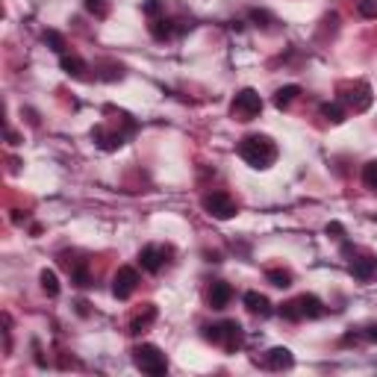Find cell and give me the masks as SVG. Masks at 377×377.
Masks as SVG:
<instances>
[{
    "label": "cell",
    "mask_w": 377,
    "mask_h": 377,
    "mask_svg": "<svg viewBox=\"0 0 377 377\" xmlns=\"http://www.w3.org/2000/svg\"><path fill=\"white\" fill-rule=\"evenodd\" d=\"M242 304H245V310L250 312V316H259V319H268L271 312H274L271 300H268L266 295H259V292H245Z\"/></svg>",
    "instance_id": "obj_15"
},
{
    "label": "cell",
    "mask_w": 377,
    "mask_h": 377,
    "mask_svg": "<svg viewBox=\"0 0 377 377\" xmlns=\"http://www.w3.org/2000/svg\"><path fill=\"white\" fill-rule=\"evenodd\" d=\"M39 283H42V292H45L47 298H56V295H59V278H56V271L45 268V271L39 274Z\"/></svg>",
    "instance_id": "obj_22"
},
{
    "label": "cell",
    "mask_w": 377,
    "mask_h": 377,
    "mask_svg": "<svg viewBox=\"0 0 377 377\" xmlns=\"http://www.w3.org/2000/svg\"><path fill=\"white\" fill-rule=\"evenodd\" d=\"M200 207H204L212 218H218V221H230L239 216V204L227 195V192H221V188H212V192H207L204 198H200Z\"/></svg>",
    "instance_id": "obj_4"
},
{
    "label": "cell",
    "mask_w": 377,
    "mask_h": 377,
    "mask_svg": "<svg viewBox=\"0 0 377 377\" xmlns=\"http://www.w3.org/2000/svg\"><path fill=\"white\" fill-rule=\"evenodd\" d=\"M142 12L147 18H159L162 12H166V3H162V0H145L142 3Z\"/></svg>",
    "instance_id": "obj_29"
},
{
    "label": "cell",
    "mask_w": 377,
    "mask_h": 377,
    "mask_svg": "<svg viewBox=\"0 0 377 377\" xmlns=\"http://www.w3.org/2000/svg\"><path fill=\"white\" fill-rule=\"evenodd\" d=\"M298 300V312H300V319H321L324 312V304H321V298H316V295H300V298H295Z\"/></svg>",
    "instance_id": "obj_17"
},
{
    "label": "cell",
    "mask_w": 377,
    "mask_h": 377,
    "mask_svg": "<svg viewBox=\"0 0 377 377\" xmlns=\"http://www.w3.org/2000/svg\"><path fill=\"white\" fill-rule=\"evenodd\" d=\"M298 95H300V86H283V89L274 92V106L289 109L292 106V100H298Z\"/></svg>",
    "instance_id": "obj_20"
},
{
    "label": "cell",
    "mask_w": 377,
    "mask_h": 377,
    "mask_svg": "<svg viewBox=\"0 0 377 377\" xmlns=\"http://www.w3.org/2000/svg\"><path fill=\"white\" fill-rule=\"evenodd\" d=\"M351 274L360 280V283H369L371 278H377V257L374 254H362L351 259Z\"/></svg>",
    "instance_id": "obj_12"
},
{
    "label": "cell",
    "mask_w": 377,
    "mask_h": 377,
    "mask_svg": "<svg viewBox=\"0 0 377 377\" xmlns=\"http://www.w3.org/2000/svg\"><path fill=\"white\" fill-rule=\"evenodd\" d=\"M59 65H62V71H65L68 77H83V71H86V62L77 54H62L59 56Z\"/></svg>",
    "instance_id": "obj_18"
},
{
    "label": "cell",
    "mask_w": 377,
    "mask_h": 377,
    "mask_svg": "<svg viewBox=\"0 0 377 377\" xmlns=\"http://www.w3.org/2000/svg\"><path fill=\"white\" fill-rule=\"evenodd\" d=\"M357 9L362 18H377V0H357Z\"/></svg>",
    "instance_id": "obj_30"
},
{
    "label": "cell",
    "mask_w": 377,
    "mask_h": 377,
    "mask_svg": "<svg viewBox=\"0 0 377 377\" xmlns=\"http://www.w3.org/2000/svg\"><path fill=\"white\" fill-rule=\"evenodd\" d=\"M168 257H171V248L168 245H145L139 250V266L147 274H159L162 268H166Z\"/></svg>",
    "instance_id": "obj_7"
},
{
    "label": "cell",
    "mask_w": 377,
    "mask_h": 377,
    "mask_svg": "<svg viewBox=\"0 0 377 377\" xmlns=\"http://www.w3.org/2000/svg\"><path fill=\"white\" fill-rule=\"evenodd\" d=\"M250 21H254L257 27H262V30H268L271 24H278L271 12H266V9H250Z\"/></svg>",
    "instance_id": "obj_26"
},
{
    "label": "cell",
    "mask_w": 377,
    "mask_h": 377,
    "mask_svg": "<svg viewBox=\"0 0 377 377\" xmlns=\"http://www.w3.org/2000/svg\"><path fill=\"white\" fill-rule=\"evenodd\" d=\"M342 233H345V230H342V224H336V221H333V224H328V236L342 239Z\"/></svg>",
    "instance_id": "obj_31"
},
{
    "label": "cell",
    "mask_w": 377,
    "mask_h": 377,
    "mask_svg": "<svg viewBox=\"0 0 377 377\" xmlns=\"http://www.w3.org/2000/svg\"><path fill=\"white\" fill-rule=\"evenodd\" d=\"M77 312L80 316H89V304H86V300H77Z\"/></svg>",
    "instance_id": "obj_32"
},
{
    "label": "cell",
    "mask_w": 377,
    "mask_h": 377,
    "mask_svg": "<svg viewBox=\"0 0 377 377\" xmlns=\"http://www.w3.org/2000/svg\"><path fill=\"white\" fill-rule=\"evenodd\" d=\"M362 183H366V188H371V192H377V159L362 166Z\"/></svg>",
    "instance_id": "obj_25"
},
{
    "label": "cell",
    "mask_w": 377,
    "mask_h": 377,
    "mask_svg": "<svg viewBox=\"0 0 377 377\" xmlns=\"http://www.w3.org/2000/svg\"><path fill=\"white\" fill-rule=\"evenodd\" d=\"M280 316L286 321H304L300 319V312H298V300H286V304H280Z\"/></svg>",
    "instance_id": "obj_28"
},
{
    "label": "cell",
    "mask_w": 377,
    "mask_h": 377,
    "mask_svg": "<svg viewBox=\"0 0 377 377\" xmlns=\"http://www.w3.org/2000/svg\"><path fill=\"white\" fill-rule=\"evenodd\" d=\"M92 139L100 150H118L124 142H127V133H121V130H109L106 124H97V127L92 130Z\"/></svg>",
    "instance_id": "obj_11"
},
{
    "label": "cell",
    "mask_w": 377,
    "mask_h": 377,
    "mask_svg": "<svg viewBox=\"0 0 377 377\" xmlns=\"http://www.w3.org/2000/svg\"><path fill=\"white\" fill-rule=\"evenodd\" d=\"M83 6H86V12H92L95 18H106L109 15V3H106V0H83Z\"/></svg>",
    "instance_id": "obj_27"
},
{
    "label": "cell",
    "mask_w": 377,
    "mask_h": 377,
    "mask_svg": "<svg viewBox=\"0 0 377 377\" xmlns=\"http://www.w3.org/2000/svg\"><path fill=\"white\" fill-rule=\"evenodd\" d=\"M136 286H139V271L130 268V266H121L115 271V278H112V295H115L118 300H127L136 292Z\"/></svg>",
    "instance_id": "obj_9"
},
{
    "label": "cell",
    "mask_w": 377,
    "mask_h": 377,
    "mask_svg": "<svg viewBox=\"0 0 377 377\" xmlns=\"http://www.w3.org/2000/svg\"><path fill=\"white\" fill-rule=\"evenodd\" d=\"M97 77L106 83L124 80V65H118V62H97Z\"/></svg>",
    "instance_id": "obj_19"
},
{
    "label": "cell",
    "mask_w": 377,
    "mask_h": 377,
    "mask_svg": "<svg viewBox=\"0 0 377 377\" xmlns=\"http://www.w3.org/2000/svg\"><path fill=\"white\" fill-rule=\"evenodd\" d=\"M133 362H136V369H139L142 374H150V377L168 374V357L150 342H142V345L133 348Z\"/></svg>",
    "instance_id": "obj_3"
},
{
    "label": "cell",
    "mask_w": 377,
    "mask_h": 377,
    "mask_svg": "<svg viewBox=\"0 0 377 377\" xmlns=\"http://www.w3.org/2000/svg\"><path fill=\"white\" fill-rule=\"evenodd\" d=\"M147 30H150V35H154L157 42H171L174 35H180V33H186V30H192V24H186V21H174V18L159 15V18H150Z\"/></svg>",
    "instance_id": "obj_8"
},
{
    "label": "cell",
    "mask_w": 377,
    "mask_h": 377,
    "mask_svg": "<svg viewBox=\"0 0 377 377\" xmlns=\"http://www.w3.org/2000/svg\"><path fill=\"white\" fill-rule=\"evenodd\" d=\"M259 112H262V97H259V92H254V89L236 92L233 104H230V115H233L236 121H254Z\"/></svg>",
    "instance_id": "obj_6"
},
{
    "label": "cell",
    "mask_w": 377,
    "mask_h": 377,
    "mask_svg": "<svg viewBox=\"0 0 377 377\" xmlns=\"http://www.w3.org/2000/svg\"><path fill=\"white\" fill-rule=\"evenodd\" d=\"M230 298H233V289L230 283H224V280H212L209 289H207V304L212 310H224L230 304Z\"/></svg>",
    "instance_id": "obj_13"
},
{
    "label": "cell",
    "mask_w": 377,
    "mask_h": 377,
    "mask_svg": "<svg viewBox=\"0 0 377 377\" xmlns=\"http://www.w3.org/2000/svg\"><path fill=\"white\" fill-rule=\"evenodd\" d=\"M321 115L330 124H342L345 121V104L342 100H330V104H321Z\"/></svg>",
    "instance_id": "obj_21"
},
{
    "label": "cell",
    "mask_w": 377,
    "mask_h": 377,
    "mask_svg": "<svg viewBox=\"0 0 377 377\" xmlns=\"http://www.w3.org/2000/svg\"><path fill=\"white\" fill-rule=\"evenodd\" d=\"M157 316H159L157 307H154V304H145V307L133 316V321H130V333H133V336H142L145 330H150V324L157 321Z\"/></svg>",
    "instance_id": "obj_16"
},
{
    "label": "cell",
    "mask_w": 377,
    "mask_h": 377,
    "mask_svg": "<svg viewBox=\"0 0 377 377\" xmlns=\"http://www.w3.org/2000/svg\"><path fill=\"white\" fill-rule=\"evenodd\" d=\"M339 100L348 106V109H354V112H366L369 106H371V86L369 83H362V80H357V83H342L339 86Z\"/></svg>",
    "instance_id": "obj_5"
},
{
    "label": "cell",
    "mask_w": 377,
    "mask_h": 377,
    "mask_svg": "<svg viewBox=\"0 0 377 377\" xmlns=\"http://www.w3.org/2000/svg\"><path fill=\"white\" fill-rule=\"evenodd\" d=\"M266 280L271 286H278V289H289V286H292V271H286V268H268L266 271Z\"/></svg>",
    "instance_id": "obj_23"
},
{
    "label": "cell",
    "mask_w": 377,
    "mask_h": 377,
    "mask_svg": "<svg viewBox=\"0 0 377 377\" xmlns=\"http://www.w3.org/2000/svg\"><path fill=\"white\" fill-rule=\"evenodd\" d=\"M204 339L212 345H218L221 351H227V354H236V351L245 345V330L236 319H227V321H218V324H207Z\"/></svg>",
    "instance_id": "obj_2"
},
{
    "label": "cell",
    "mask_w": 377,
    "mask_h": 377,
    "mask_svg": "<svg viewBox=\"0 0 377 377\" xmlns=\"http://www.w3.org/2000/svg\"><path fill=\"white\" fill-rule=\"evenodd\" d=\"M239 157H242L250 168H271L274 159H278V145H274L271 136L262 133H250L239 142Z\"/></svg>",
    "instance_id": "obj_1"
},
{
    "label": "cell",
    "mask_w": 377,
    "mask_h": 377,
    "mask_svg": "<svg viewBox=\"0 0 377 377\" xmlns=\"http://www.w3.org/2000/svg\"><path fill=\"white\" fill-rule=\"evenodd\" d=\"M62 266L68 268L71 274V283H77L80 289H89L92 286V266H89V259H71V254H62Z\"/></svg>",
    "instance_id": "obj_10"
},
{
    "label": "cell",
    "mask_w": 377,
    "mask_h": 377,
    "mask_svg": "<svg viewBox=\"0 0 377 377\" xmlns=\"http://www.w3.org/2000/svg\"><path fill=\"white\" fill-rule=\"evenodd\" d=\"M262 362H266V369H271V371H283V369H292L295 366V357H292V351H289V348L278 345V348L266 351Z\"/></svg>",
    "instance_id": "obj_14"
},
{
    "label": "cell",
    "mask_w": 377,
    "mask_h": 377,
    "mask_svg": "<svg viewBox=\"0 0 377 377\" xmlns=\"http://www.w3.org/2000/svg\"><path fill=\"white\" fill-rule=\"evenodd\" d=\"M42 39H45V45L50 47V50H54V54H68V45H65V39H62V35L56 33V30H45V35H42Z\"/></svg>",
    "instance_id": "obj_24"
}]
</instances>
